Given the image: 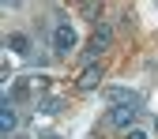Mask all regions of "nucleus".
<instances>
[{"mask_svg":"<svg viewBox=\"0 0 158 139\" xmlns=\"http://www.w3.org/2000/svg\"><path fill=\"white\" fill-rule=\"evenodd\" d=\"M4 4H8V0H4Z\"/></svg>","mask_w":158,"mask_h":139,"instance_id":"f8f14e48","label":"nucleus"},{"mask_svg":"<svg viewBox=\"0 0 158 139\" xmlns=\"http://www.w3.org/2000/svg\"><path fill=\"white\" fill-rule=\"evenodd\" d=\"M102 79H106L102 64H87L83 72H79V79H75V87H79V90H98V87H102Z\"/></svg>","mask_w":158,"mask_h":139,"instance_id":"20e7f679","label":"nucleus"},{"mask_svg":"<svg viewBox=\"0 0 158 139\" xmlns=\"http://www.w3.org/2000/svg\"><path fill=\"white\" fill-rule=\"evenodd\" d=\"M38 109H42L45 117H56L64 109V98H56V94H49V98H42V102H38Z\"/></svg>","mask_w":158,"mask_h":139,"instance_id":"0eeeda50","label":"nucleus"},{"mask_svg":"<svg viewBox=\"0 0 158 139\" xmlns=\"http://www.w3.org/2000/svg\"><path fill=\"white\" fill-rule=\"evenodd\" d=\"M135 117H139V105H113V109H109V124L128 132V128L135 124Z\"/></svg>","mask_w":158,"mask_h":139,"instance_id":"7ed1b4c3","label":"nucleus"},{"mask_svg":"<svg viewBox=\"0 0 158 139\" xmlns=\"http://www.w3.org/2000/svg\"><path fill=\"white\" fill-rule=\"evenodd\" d=\"M106 98H109V105H143V98L128 87H113V90H106Z\"/></svg>","mask_w":158,"mask_h":139,"instance_id":"39448f33","label":"nucleus"},{"mask_svg":"<svg viewBox=\"0 0 158 139\" xmlns=\"http://www.w3.org/2000/svg\"><path fill=\"white\" fill-rule=\"evenodd\" d=\"M154 132H158V117H154Z\"/></svg>","mask_w":158,"mask_h":139,"instance_id":"9b49d317","label":"nucleus"},{"mask_svg":"<svg viewBox=\"0 0 158 139\" xmlns=\"http://www.w3.org/2000/svg\"><path fill=\"white\" fill-rule=\"evenodd\" d=\"M113 45V27H98L94 34H90V45H87V60H98L106 49Z\"/></svg>","mask_w":158,"mask_h":139,"instance_id":"f03ea898","label":"nucleus"},{"mask_svg":"<svg viewBox=\"0 0 158 139\" xmlns=\"http://www.w3.org/2000/svg\"><path fill=\"white\" fill-rule=\"evenodd\" d=\"M128 139H151L147 132H139V128H128Z\"/></svg>","mask_w":158,"mask_h":139,"instance_id":"1a4fd4ad","label":"nucleus"},{"mask_svg":"<svg viewBox=\"0 0 158 139\" xmlns=\"http://www.w3.org/2000/svg\"><path fill=\"white\" fill-rule=\"evenodd\" d=\"M75 42H79V38H75V30H72L68 23H56V27H53V53H56V56H68V53L75 49Z\"/></svg>","mask_w":158,"mask_h":139,"instance_id":"f257e3e1","label":"nucleus"},{"mask_svg":"<svg viewBox=\"0 0 158 139\" xmlns=\"http://www.w3.org/2000/svg\"><path fill=\"white\" fill-rule=\"evenodd\" d=\"M19 124V117H15V105H11V98H4V105H0V128H4V135H11Z\"/></svg>","mask_w":158,"mask_h":139,"instance_id":"423d86ee","label":"nucleus"},{"mask_svg":"<svg viewBox=\"0 0 158 139\" xmlns=\"http://www.w3.org/2000/svg\"><path fill=\"white\" fill-rule=\"evenodd\" d=\"M42 139H60V135H53V132H45V135H42Z\"/></svg>","mask_w":158,"mask_h":139,"instance_id":"9d476101","label":"nucleus"},{"mask_svg":"<svg viewBox=\"0 0 158 139\" xmlns=\"http://www.w3.org/2000/svg\"><path fill=\"white\" fill-rule=\"evenodd\" d=\"M8 49L11 53H30V38L27 34H8Z\"/></svg>","mask_w":158,"mask_h":139,"instance_id":"6e6552de","label":"nucleus"}]
</instances>
